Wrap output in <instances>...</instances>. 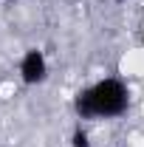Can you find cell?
Listing matches in <instances>:
<instances>
[{"mask_svg": "<svg viewBox=\"0 0 144 147\" xmlns=\"http://www.w3.org/2000/svg\"><path fill=\"white\" fill-rule=\"evenodd\" d=\"M90 99H93V113L96 116L113 119V116H122L127 110L130 93H127L124 82H119V79H102V82L90 85Z\"/></svg>", "mask_w": 144, "mask_h": 147, "instance_id": "6da1fadb", "label": "cell"}, {"mask_svg": "<svg viewBox=\"0 0 144 147\" xmlns=\"http://www.w3.org/2000/svg\"><path fill=\"white\" fill-rule=\"evenodd\" d=\"M20 76H23L26 85H40V82H45V76H48V62H45L42 51H37V48L26 51L23 62H20Z\"/></svg>", "mask_w": 144, "mask_h": 147, "instance_id": "7a4b0ae2", "label": "cell"}, {"mask_svg": "<svg viewBox=\"0 0 144 147\" xmlns=\"http://www.w3.org/2000/svg\"><path fill=\"white\" fill-rule=\"evenodd\" d=\"M73 110L79 119H93V99H90V88H82V91L73 96Z\"/></svg>", "mask_w": 144, "mask_h": 147, "instance_id": "3957f363", "label": "cell"}, {"mask_svg": "<svg viewBox=\"0 0 144 147\" xmlns=\"http://www.w3.org/2000/svg\"><path fill=\"white\" fill-rule=\"evenodd\" d=\"M73 147H90L88 133H85L82 127H76V130H73Z\"/></svg>", "mask_w": 144, "mask_h": 147, "instance_id": "277c9868", "label": "cell"}, {"mask_svg": "<svg viewBox=\"0 0 144 147\" xmlns=\"http://www.w3.org/2000/svg\"><path fill=\"white\" fill-rule=\"evenodd\" d=\"M119 3H122V0H119Z\"/></svg>", "mask_w": 144, "mask_h": 147, "instance_id": "5b68a950", "label": "cell"}]
</instances>
